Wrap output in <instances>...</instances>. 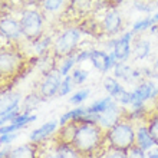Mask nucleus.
<instances>
[{"label":"nucleus","instance_id":"1","mask_svg":"<svg viewBox=\"0 0 158 158\" xmlns=\"http://www.w3.org/2000/svg\"><path fill=\"white\" fill-rule=\"evenodd\" d=\"M69 144L83 158L99 155L106 145L105 131L98 124H76L75 132Z\"/></svg>","mask_w":158,"mask_h":158},{"label":"nucleus","instance_id":"2","mask_svg":"<svg viewBox=\"0 0 158 158\" xmlns=\"http://www.w3.org/2000/svg\"><path fill=\"white\" fill-rule=\"evenodd\" d=\"M106 147L119 151H129L135 145V122L129 119H122L112 128L105 131Z\"/></svg>","mask_w":158,"mask_h":158},{"label":"nucleus","instance_id":"3","mask_svg":"<svg viewBox=\"0 0 158 158\" xmlns=\"http://www.w3.org/2000/svg\"><path fill=\"white\" fill-rule=\"evenodd\" d=\"M82 38V30L73 26V27H66L53 39V56L56 59H63L69 55H75L78 52V46L81 43Z\"/></svg>","mask_w":158,"mask_h":158},{"label":"nucleus","instance_id":"4","mask_svg":"<svg viewBox=\"0 0 158 158\" xmlns=\"http://www.w3.org/2000/svg\"><path fill=\"white\" fill-rule=\"evenodd\" d=\"M20 29L26 40L33 42L40 38L45 30V15L36 9H25L19 17Z\"/></svg>","mask_w":158,"mask_h":158},{"label":"nucleus","instance_id":"5","mask_svg":"<svg viewBox=\"0 0 158 158\" xmlns=\"http://www.w3.org/2000/svg\"><path fill=\"white\" fill-rule=\"evenodd\" d=\"M135 38L137 36L131 30H125L121 33L119 38L109 40V43H106L105 50L112 52L117 62H127L132 56V43Z\"/></svg>","mask_w":158,"mask_h":158},{"label":"nucleus","instance_id":"6","mask_svg":"<svg viewBox=\"0 0 158 158\" xmlns=\"http://www.w3.org/2000/svg\"><path fill=\"white\" fill-rule=\"evenodd\" d=\"M22 66H23V56L20 52L7 48L0 49V79L13 78L19 73Z\"/></svg>","mask_w":158,"mask_h":158},{"label":"nucleus","instance_id":"7","mask_svg":"<svg viewBox=\"0 0 158 158\" xmlns=\"http://www.w3.org/2000/svg\"><path fill=\"white\" fill-rule=\"evenodd\" d=\"M112 76H115L122 85H129V86H137L138 83L145 79L139 68L128 65L127 62H118L112 69Z\"/></svg>","mask_w":158,"mask_h":158},{"label":"nucleus","instance_id":"8","mask_svg":"<svg viewBox=\"0 0 158 158\" xmlns=\"http://www.w3.org/2000/svg\"><path fill=\"white\" fill-rule=\"evenodd\" d=\"M63 81V75L58 71V68H55L49 73H46L43 79L40 81L38 86V92L43 99H50L53 96H58L59 88Z\"/></svg>","mask_w":158,"mask_h":158},{"label":"nucleus","instance_id":"9","mask_svg":"<svg viewBox=\"0 0 158 158\" xmlns=\"http://www.w3.org/2000/svg\"><path fill=\"white\" fill-rule=\"evenodd\" d=\"M124 15L117 7H111L101 19V30L108 36H115L124 30Z\"/></svg>","mask_w":158,"mask_h":158},{"label":"nucleus","instance_id":"10","mask_svg":"<svg viewBox=\"0 0 158 158\" xmlns=\"http://www.w3.org/2000/svg\"><path fill=\"white\" fill-rule=\"evenodd\" d=\"M125 115H127V109L122 108L121 105H118L115 102L106 111L96 115V124L99 125L104 131H108L109 128H112L114 125H117L118 122L125 119Z\"/></svg>","mask_w":158,"mask_h":158},{"label":"nucleus","instance_id":"11","mask_svg":"<svg viewBox=\"0 0 158 158\" xmlns=\"http://www.w3.org/2000/svg\"><path fill=\"white\" fill-rule=\"evenodd\" d=\"M89 62L101 73H108L109 71H112L114 66L118 63L112 52H108V50H105V49H98V48L92 49Z\"/></svg>","mask_w":158,"mask_h":158},{"label":"nucleus","instance_id":"12","mask_svg":"<svg viewBox=\"0 0 158 158\" xmlns=\"http://www.w3.org/2000/svg\"><path fill=\"white\" fill-rule=\"evenodd\" d=\"M0 36L6 40H12V42H17L23 38L20 29V23L17 19L12 16H2L0 17Z\"/></svg>","mask_w":158,"mask_h":158},{"label":"nucleus","instance_id":"13","mask_svg":"<svg viewBox=\"0 0 158 158\" xmlns=\"http://www.w3.org/2000/svg\"><path fill=\"white\" fill-rule=\"evenodd\" d=\"M59 128V121L58 119H50L46 121L45 124H42L39 128L33 129L29 134V141L33 144H43L49 139L52 135H55V132Z\"/></svg>","mask_w":158,"mask_h":158},{"label":"nucleus","instance_id":"14","mask_svg":"<svg viewBox=\"0 0 158 158\" xmlns=\"http://www.w3.org/2000/svg\"><path fill=\"white\" fill-rule=\"evenodd\" d=\"M135 145L138 148H141L142 151H145V152L157 145L154 138H152V135L150 132L147 121L135 122Z\"/></svg>","mask_w":158,"mask_h":158},{"label":"nucleus","instance_id":"15","mask_svg":"<svg viewBox=\"0 0 158 158\" xmlns=\"http://www.w3.org/2000/svg\"><path fill=\"white\" fill-rule=\"evenodd\" d=\"M23 98L19 91H3L0 94V115L20 108Z\"/></svg>","mask_w":158,"mask_h":158},{"label":"nucleus","instance_id":"16","mask_svg":"<svg viewBox=\"0 0 158 158\" xmlns=\"http://www.w3.org/2000/svg\"><path fill=\"white\" fill-rule=\"evenodd\" d=\"M152 53V42L144 36H137L132 43V56L135 60H145Z\"/></svg>","mask_w":158,"mask_h":158},{"label":"nucleus","instance_id":"17","mask_svg":"<svg viewBox=\"0 0 158 158\" xmlns=\"http://www.w3.org/2000/svg\"><path fill=\"white\" fill-rule=\"evenodd\" d=\"M7 158H39V147L33 142L12 147Z\"/></svg>","mask_w":158,"mask_h":158},{"label":"nucleus","instance_id":"18","mask_svg":"<svg viewBox=\"0 0 158 158\" xmlns=\"http://www.w3.org/2000/svg\"><path fill=\"white\" fill-rule=\"evenodd\" d=\"M104 89H105V92L108 94V96H111L112 99H117L118 96L125 91V86L115 76L108 75L104 78Z\"/></svg>","mask_w":158,"mask_h":158},{"label":"nucleus","instance_id":"19","mask_svg":"<svg viewBox=\"0 0 158 158\" xmlns=\"http://www.w3.org/2000/svg\"><path fill=\"white\" fill-rule=\"evenodd\" d=\"M86 114V106H75L73 109H69L59 118V127H65L68 124H78V121Z\"/></svg>","mask_w":158,"mask_h":158},{"label":"nucleus","instance_id":"20","mask_svg":"<svg viewBox=\"0 0 158 158\" xmlns=\"http://www.w3.org/2000/svg\"><path fill=\"white\" fill-rule=\"evenodd\" d=\"M53 45V39L52 36H48V35H42L40 38H38L36 40L32 42V50L36 56H45L46 52L52 48Z\"/></svg>","mask_w":158,"mask_h":158},{"label":"nucleus","instance_id":"21","mask_svg":"<svg viewBox=\"0 0 158 158\" xmlns=\"http://www.w3.org/2000/svg\"><path fill=\"white\" fill-rule=\"evenodd\" d=\"M71 4V0H42V12L49 15H58Z\"/></svg>","mask_w":158,"mask_h":158},{"label":"nucleus","instance_id":"22","mask_svg":"<svg viewBox=\"0 0 158 158\" xmlns=\"http://www.w3.org/2000/svg\"><path fill=\"white\" fill-rule=\"evenodd\" d=\"M115 104V99H112L111 96H104V98H99V99L94 101L91 105L86 106V112L88 114H94V115H98V114L104 112L109 106H112Z\"/></svg>","mask_w":158,"mask_h":158},{"label":"nucleus","instance_id":"23","mask_svg":"<svg viewBox=\"0 0 158 158\" xmlns=\"http://www.w3.org/2000/svg\"><path fill=\"white\" fill-rule=\"evenodd\" d=\"M42 101H43V98L40 96V94H39L38 91L32 92V94H29L26 98H23L20 111L22 112H25V114H30L35 108H38L39 104H40Z\"/></svg>","mask_w":158,"mask_h":158},{"label":"nucleus","instance_id":"24","mask_svg":"<svg viewBox=\"0 0 158 158\" xmlns=\"http://www.w3.org/2000/svg\"><path fill=\"white\" fill-rule=\"evenodd\" d=\"M152 25H154L152 17L151 16H144V17H141V19H137V20L134 22L129 30H131L135 36H139V35L145 33L147 30H150L151 27H152Z\"/></svg>","mask_w":158,"mask_h":158},{"label":"nucleus","instance_id":"25","mask_svg":"<svg viewBox=\"0 0 158 158\" xmlns=\"http://www.w3.org/2000/svg\"><path fill=\"white\" fill-rule=\"evenodd\" d=\"M78 65V59H76V53L75 55H69L66 58H63L59 60V65H58V71L62 73L63 76H68L71 75L72 71L76 68Z\"/></svg>","mask_w":158,"mask_h":158},{"label":"nucleus","instance_id":"26","mask_svg":"<svg viewBox=\"0 0 158 158\" xmlns=\"http://www.w3.org/2000/svg\"><path fill=\"white\" fill-rule=\"evenodd\" d=\"M56 150L60 158H83L78 151L68 142H56Z\"/></svg>","mask_w":158,"mask_h":158},{"label":"nucleus","instance_id":"27","mask_svg":"<svg viewBox=\"0 0 158 158\" xmlns=\"http://www.w3.org/2000/svg\"><path fill=\"white\" fill-rule=\"evenodd\" d=\"M89 95H91V91L88 88H82V89H78L76 92L72 94L71 98H69V102L72 105H75V106H81L89 98Z\"/></svg>","mask_w":158,"mask_h":158},{"label":"nucleus","instance_id":"28","mask_svg":"<svg viewBox=\"0 0 158 158\" xmlns=\"http://www.w3.org/2000/svg\"><path fill=\"white\" fill-rule=\"evenodd\" d=\"M71 76H72L73 83H75V86H81V85H83V83L88 81V78H89V72H88L86 69L81 68V66H76L75 69L72 71Z\"/></svg>","mask_w":158,"mask_h":158},{"label":"nucleus","instance_id":"29","mask_svg":"<svg viewBox=\"0 0 158 158\" xmlns=\"http://www.w3.org/2000/svg\"><path fill=\"white\" fill-rule=\"evenodd\" d=\"M147 124H148V128H150V132L154 138L155 144L158 145V111L154 114L148 115L147 118Z\"/></svg>","mask_w":158,"mask_h":158},{"label":"nucleus","instance_id":"30","mask_svg":"<svg viewBox=\"0 0 158 158\" xmlns=\"http://www.w3.org/2000/svg\"><path fill=\"white\" fill-rule=\"evenodd\" d=\"M134 9L138 10V12L145 13L147 16H150V13L155 12V4L154 2L150 3V2H145V0H135L134 2Z\"/></svg>","mask_w":158,"mask_h":158},{"label":"nucleus","instance_id":"31","mask_svg":"<svg viewBox=\"0 0 158 158\" xmlns=\"http://www.w3.org/2000/svg\"><path fill=\"white\" fill-rule=\"evenodd\" d=\"M73 86H75V83H73V81H72V76L71 75L63 76V81H62V83H60V88H59L58 96L63 98V96L69 95V94L72 92V89H73Z\"/></svg>","mask_w":158,"mask_h":158},{"label":"nucleus","instance_id":"32","mask_svg":"<svg viewBox=\"0 0 158 158\" xmlns=\"http://www.w3.org/2000/svg\"><path fill=\"white\" fill-rule=\"evenodd\" d=\"M71 7H75L78 12L86 13L94 7V0H71Z\"/></svg>","mask_w":158,"mask_h":158},{"label":"nucleus","instance_id":"33","mask_svg":"<svg viewBox=\"0 0 158 158\" xmlns=\"http://www.w3.org/2000/svg\"><path fill=\"white\" fill-rule=\"evenodd\" d=\"M98 157L99 158H128L125 151L114 150V148H109V147H105Z\"/></svg>","mask_w":158,"mask_h":158},{"label":"nucleus","instance_id":"34","mask_svg":"<svg viewBox=\"0 0 158 158\" xmlns=\"http://www.w3.org/2000/svg\"><path fill=\"white\" fill-rule=\"evenodd\" d=\"M20 135V131L19 132H12V134H3L0 135V147H9L12 142H15L17 139V137Z\"/></svg>","mask_w":158,"mask_h":158},{"label":"nucleus","instance_id":"35","mask_svg":"<svg viewBox=\"0 0 158 158\" xmlns=\"http://www.w3.org/2000/svg\"><path fill=\"white\" fill-rule=\"evenodd\" d=\"M39 158H60L58 154V150H56V145L49 147L46 150L40 151L39 150Z\"/></svg>","mask_w":158,"mask_h":158},{"label":"nucleus","instance_id":"36","mask_svg":"<svg viewBox=\"0 0 158 158\" xmlns=\"http://www.w3.org/2000/svg\"><path fill=\"white\" fill-rule=\"evenodd\" d=\"M127 157L128 158H147V152L142 151L141 148H138L137 145H134L129 151H127Z\"/></svg>","mask_w":158,"mask_h":158},{"label":"nucleus","instance_id":"37","mask_svg":"<svg viewBox=\"0 0 158 158\" xmlns=\"http://www.w3.org/2000/svg\"><path fill=\"white\" fill-rule=\"evenodd\" d=\"M91 53H92V49H85V50H79V52H76L78 63H82V62H85V60H89V59H91Z\"/></svg>","mask_w":158,"mask_h":158},{"label":"nucleus","instance_id":"38","mask_svg":"<svg viewBox=\"0 0 158 158\" xmlns=\"http://www.w3.org/2000/svg\"><path fill=\"white\" fill-rule=\"evenodd\" d=\"M147 158H158V145L151 148L150 151H147Z\"/></svg>","mask_w":158,"mask_h":158},{"label":"nucleus","instance_id":"39","mask_svg":"<svg viewBox=\"0 0 158 158\" xmlns=\"http://www.w3.org/2000/svg\"><path fill=\"white\" fill-rule=\"evenodd\" d=\"M10 148H12L10 145H9V147H3V148L0 150V158H7L9 152H10Z\"/></svg>","mask_w":158,"mask_h":158},{"label":"nucleus","instance_id":"40","mask_svg":"<svg viewBox=\"0 0 158 158\" xmlns=\"http://www.w3.org/2000/svg\"><path fill=\"white\" fill-rule=\"evenodd\" d=\"M151 17H152V22H154V25H158V10L152 13V16H151Z\"/></svg>","mask_w":158,"mask_h":158},{"label":"nucleus","instance_id":"41","mask_svg":"<svg viewBox=\"0 0 158 158\" xmlns=\"http://www.w3.org/2000/svg\"><path fill=\"white\" fill-rule=\"evenodd\" d=\"M152 68H154V71L158 73V55L155 56V59H154V65H152Z\"/></svg>","mask_w":158,"mask_h":158},{"label":"nucleus","instance_id":"42","mask_svg":"<svg viewBox=\"0 0 158 158\" xmlns=\"http://www.w3.org/2000/svg\"><path fill=\"white\" fill-rule=\"evenodd\" d=\"M25 3H38V2H42V0H22Z\"/></svg>","mask_w":158,"mask_h":158},{"label":"nucleus","instance_id":"43","mask_svg":"<svg viewBox=\"0 0 158 158\" xmlns=\"http://www.w3.org/2000/svg\"><path fill=\"white\" fill-rule=\"evenodd\" d=\"M154 4H155V7H158V0H154Z\"/></svg>","mask_w":158,"mask_h":158},{"label":"nucleus","instance_id":"44","mask_svg":"<svg viewBox=\"0 0 158 158\" xmlns=\"http://www.w3.org/2000/svg\"><path fill=\"white\" fill-rule=\"evenodd\" d=\"M2 92H3V91H0V94H2Z\"/></svg>","mask_w":158,"mask_h":158}]
</instances>
